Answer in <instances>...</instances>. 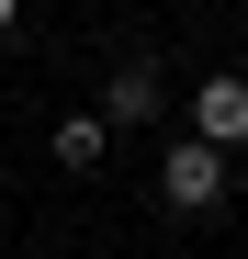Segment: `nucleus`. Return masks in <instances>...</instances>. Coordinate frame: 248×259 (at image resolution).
<instances>
[{
	"instance_id": "1",
	"label": "nucleus",
	"mask_w": 248,
	"mask_h": 259,
	"mask_svg": "<svg viewBox=\"0 0 248 259\" xmlns=\"http://www.w3.org/2000/svg\"><path fill=\"white\" fill-rule=\"evenodd\" d=\"M158 203H170V214H226V158L181 136L170 158H158Z\"/></svg>"
},
{
	"instance_id": "2",
	"label": "nucleus",
	"mask_w": 248,
	"mask_h": 259,
	"mask_svg": "<svg viewBox=\"0 0 248 259\" xmlns=\"http://www.w3.org/2000/svg\"><path fill=\"white\" fill-rule=\"evenodd\" d=\"M192 147H215V158L248 147V79H203L192 91Z\"/></svg>"
},
{
	"instance_id": "3",
	"label": "nucleus",
	"mask_w": 248,
	"mask_h": 259,
	"mask_svg": "<svg viewBox=\"0 0 248 259\" xmlns=\"http://www.w3.org/2000/svg\"><path fill=\"white\" fill-rule=\"evenodd\" d=\"M147 113H158V68H113V91H102V124H113V136H136Z\"/></svg>"
},
{
	"instance_id": "4",
	"label": "nucleus",
	"mask_w": 248,
	"mask_h": 259,
	"mask_svg": "<svg viewBox=\"0 0 248 259\" xmlns=\"http://www.w3.org/2000/svg\"><path fill=\"white\" fill-rule=\"evenodd\" d=\"M102 147H113L102 113H68V124H57V169H102Z\"/></svg>"
},
{
	"instance_id": "5",
	"label": "nucleus",
	"mask_w": 248,
	"mask_h": 259,
	"mask_svg": "<svg viewBox=\"0 0 248 259\" xmlns=\"http://www.w3.org/2000/svg\"><path fill=\"white\" fill-rule=\"evenodd\" d=\"M12 23H23V0H0V34H12Z\"/></svg>"
}]
</instances>
